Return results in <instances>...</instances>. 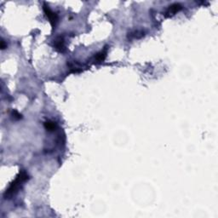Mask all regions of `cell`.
<instances>
[{
  "label": "cell",
  "instance_id": "obj_1",
  "mask_svg": "<svg viewBox=\"0 0 218 218\" xmlns=\"http://www.w3.org/2000/svg\"><path fill=\"white\" fill-rule=\"evenodd\" d=\"M28 180V175L25 170H20L19 174L17 175L16 178L10 183V187L7 189L6 192L4 193V198H10L15 194L20 189V187L22 186V184Z\"/></svg>",
  "mask_w": 218,
  "mask_h": 218
},
{
  "label": "cell",
  "instance_id": "obj_2",
  "mask_svg": "<svg viewBox=\"0 0 218 218\" xmlns=\"http://www.w3.org/2000/svg\"><path fill=\"white\" fill-rule=\"evenodd\" d=\"M43 9H44V13H45V15H46V16H47L48 19L50 20L51 26L53 27V28H54L58 21L57 14L53 12V11L49 8V5H47L46 3H44V8H43Z\"/></svg>",
  "mask_w": 218,
  "mask_h": 218
},
{
  "label": "cell",
  "instance_id": "obj_3",
  "mask_svg": "<svg viewBox=\"0 0 218 218\" xmlns=\"http://www.w3.org/2000/svg\"><path fill=\"white\" fill-rule=\"evenodd\" d=\"M181 9H182V6L181 5L180 3H173L167 9L165 13H164V15H165V17L173 16L174 15H176L177 12L181 10Z\"/></svg>",
  "mask_w": 218,
  "mask_h": 218
},
{
  "label": "cell",
  "instance_id": "obj_4",
  "mask_svg": "<svg viewBox=\"0 0 218 218\" xmlns=\"http://www.w3.org/2000/svg\"><path fill=\"white\" fill-rule=\"evenodd\" d=\"M54 46L55 50L59 52H64L65 51V42L63 37H58L55 38L54 42Z\"/></svg>",
  "mask_w": 218,
  "mask_h": 218
},
{
  "label": "cell",
  "instance_id": "obj_5",
  "mask_svg": "<svg viewBox=\"0 0 218 218\" xmlns=\"http://www.w3.org/2000/svg\"><path fill=\"white\" fill-rule=\"evenodd\" d=\"M145 34H144V32L142 30H136L133 31L131 33H129L128 34V38L129 39H135V38H141Z\"/></svg>",
  "mask_w": 218,
  "mask_h": 218
},
{
  "label": "cell",
  "instance_id": "obj_6",
  "mask_svg": "<svg viewBox=\"0 0 218 218\" xmlns=\"http://www.w3.org/2000/svg\"><path fill=\"white\" fill-rule=\"evenodd\" d=\"M107 47H105V49H104L103 50L101 51V52H99V53H97V54H95V62L99 63V62H102V61H103L104 60H105L106 56H107Z\"/></svg>",
  "mask_w": 218,
  "mask_h": 218
},
{
  "label": "cell",
  "instance_id": "obj_7",
  "mask_svg": "<svg viewBox=\"0 0 218 218\" xmlns=\"http://www.w3.org/2000/svg\"><path fill=\"white\" fill-rule=\"evenodd\" d=\"M44 128L47 129L48 131H54L55 128H56V124L53 121H46L44 123Z\"/></svg>",
  "mask_w": 218,
  "mask_h": 218
},
{
  "label": "cell",
  "instance_id": "obj_8",
  "mask_svg": "<svg viewBox=\"0 0 218 218\" xmlns=\"http://www.w3.org/2000/svg\"><path fill=\"white\" fill-rule=\"evenodd\" d=\"M13 115L15 116V118L16 119H21V114H20V113H19L18 112H16V111H14Z\"/></svg>",
  "mask_w": 218,
  "mask_h": 218
},
{
  "label": "cell",
  "instance_id": "obj_9",
  "mask_svg": "<svg viewBox=\"0 0 218 218\" xmlns=\"http://www.w3.org/2000/svg\"><path fill=\"white\" fill-rule=\"evenodd\" d=\"M5 48H7V45L5 44V42H4V40H3V39H2V40H1V49H2V50H4Z\"/></svg>",
  "mask_w": 218,
  "mask_h": 218
}]
</instances>
